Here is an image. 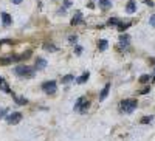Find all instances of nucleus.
I'll list each match as a JSON object with an SVG mask.
<instances>
[{
	"instance_id": "obj_1",
	"label": "nucleus",
	"mask_w": 155,
	"mask_h": 141,
	"mask_svg": "<svg viewBox=\"0 0 155 141\" xmlns=\"http://www.w3.org/2000/svg\"><path fill=\"white\" fill-rule=\"evenodd\" d=\"M137 106H138L137 99H124L121 102V110L126 112V113H132L137 109Z\"/></svg>"
},
{
	"instance_id": "obj_2",
	"label": "nucleus",
	"mask_w": 155,
	"mask_h": 141,
	"mask_svg": "<svg viewBox=\"0 0 155 141\" xmlns=\"http://www.w3.org/2000/svg\"><path fill=\"white\" fill-rule=\"evenodd\" d=\"M16 73L19 76H27V78H31L34 74V71L31 70V67H27V65H20V67H16Z\"/></svg>"
},
{
	"instance_id": "obj_3",
	"label": "nucleus",
	"mask_w": 155,
	"mask_h": 141,
	"mask_svg": "<svg viewBox=\"0 0 155 141\" xmlns=\"http://www.w3.org/2000/svg\"><path fill=\"white\" fill-rule=\"evenodd\" d=\"M20 120H22V113L20 112H14V113H11V115H8V116H6V121L9 124H17Z\"/></svg>"
},
{
	"instance_id": "obj_4",
	"label": "nucleus",
	"mask_w": 155,
	"mask_h": 141,
	"mask_svg": "<svg viewBox=\"0 0 155 141\" xmlns=\"http://www.w3.org/2000/svg\"><path fill=\"white\" fill-rule=\"evenodd\" d=\"M42 88H44V92H47V93H54L56 92V82L54 81L45 82V84H42Z\"/></svg>"
},
{
	"instance_id": "obj_5",
	"label": "nucleus",
	"mask_w": 155,
	"mask_h": 141,
	"mask_svg": "<svg viewBox=\"0 0 155 141\" xmlns=\"http://www.w3.org/2000/svg\"><path fill=\"white\" fill-rule=\"evenodd\" d=\"M135 9H137V3L134 2V0H129V3L126 6V11L129 12V14H132V12H135Z\"/></svg>"
},
{
	"instance_id": "obj_6",
	"label": "nucleus",
	"mask_w": 155,
	"mask_h": 141,
	"mask_svg": "<svg viewBox=\"0 0 155 141\" xmlns=\"http://www.w3.org/2000/svg\"><path fill=\"white\" fill-rule=\"evenodd\" d=\"M109 90H110V84H106L104 88H102V92H101V95H99V99H101V101L106 99V96L109 95Z\"/></svg>"
},
{
	"instance_id": "obj_7",
	"label": "nucleus",
	"mask_w": 155,
	"mask_h": 141,
	"mask_svg": "<svg viewBox=\"0 0 155 141\" xmlns=\"http://www.w3.org/2000/svg\"><path fill=\"white\" fill-rule=\"evenodd\" d=\"M0 88H2L3 92H6V93H11L9 87L6 85V82H5V79H3V78H0Z\"/></svg>"
},
{
	"instance_id": "obj_8",
	"label": "nucleus",
	"mask_w": 155,
	"mask_h": 141,
	"mask_svg": "<svg viewBox=\"0 0 155 141\" xmlns=\"http://www.w3.org/2000/svg\"><path fill=\"white\" fill-rule=\"evenodd\" d=\"M36 67H37V68H45V67H47V61L39 57V59L36 61Z\"/></svg>"
},
{
	"instance_id": "obj_9",
	"label": "nucleus",
	"mask_w": 155,
	"mask_h": 141,
	"mask_svg": "<svg viewBox=\"0 0 155 141\" xmlns=\"http://www.w3.org/2000/svg\"><path fill=\"white\" fill-rule=\"evenodd\" d=\"M88 107H90V102H88V101H84L82 104H81V107H79L81 113H85V112L88 110Z\"/></svg>"
},
{
	"instance_id": "obj_10",
	"label": "nucleus",
	"mask_w": 155,
	"mask_h": 141,
	"mask_svg": "<svg viewBox=\"0 0 155 141\" xmlns=\"http://www.w3.org/2000/svg\"><path fill=\"white\" fill-rule=\"evenodd\" d=\"M98 48H99L101 51H104V50L107 48V41H106V39H101V41L98 42Z\"/></svg>"
},
{
	"instance_id": "obj_11",
	"label": "nucleus",
	"mask_w": 155,
	"mask_h": 141,
	"mask_svg": "<svg viewBox=\"0 0 155 141\" xmlns=\"http://www.w3.org/2000/svg\"><path fill=\"white\" fill-rule=\"evenodd\" d=\"M99 6H101L102 9H107V8L112 6V3L109 2V0H101V2H99Z\"/></svg>"
},
{
	"instance_id": "obj_12",
	"label": "nucleus",
	"mask_w": 155,
	"mask_h": 141,
	"mask_svg": "<svg viewBox=\"0 0 155 141\" xmlns=\"http://www.w3.org/2000/svg\"><path fill=\"white\" fill-rule=\"evenodd\" d=\"M120 42H121L123 45H127V44H129V36H127V34H121V36H120Z\"/></svg>"
},
{
	"instance_id": "obj_13",
	"label": "nucleus",
	"mask_w": 155,
	"mask_h": 141,
	"mask_svg": "<svg viewBox=\"0 0 155 141\" xmlns=\"http://www.w3.org/2000/svg\"><path fill=\"white\" fill-rule=\"evenodd\" d=\"M2 17H3V23H5V25H9V23H11V16H9V14L3 12V14H2Z\"/></svg>"
},
{
	"instance_id": "obj_14",
	"label": "nucleus",
	"mask_w": 155,
	"mask_h": 141,
	"mask_svg": "<svg viewBox=\"0 0 155 141\" xmlns=\"http://www.w3.org/2000/svg\"><path fill=\"white\" fill-rule=\"evenodd\" d=\"M88 76H90L88 73H84V74L81 76V78H79V79H78V82H79V84H84V82H85V81L88 79Z\"/></svg>"
},
{
	"instance_id": "obj_15",
	"label": "nucleus",
	"mask_w": 155,
	"mask_h": 141,
	"mask_svg": "<svg viewBox=\"0 0 155 141\" xmlns=\"http://www.w3.org/2000/svg\"><path fill=\"white\" fill-rule=\"evenodd\" d=\"M79 17H81V12H78V14H76V17H74V19L71 20V25H76V23H79V22H81V19H79Z\"/></svg>"
},
{
	"instance_id": "obj_16",
	"label": "nucleus",
	"mask_w": 155,
	"mask_h": 141,
	"mask_svg": "<svg viewBox=\"0 0 155 141\" xmlns=\"http://www.w3.org/2000/svg\"><path fill=\"white\" fill-rule=\"evenodd\" d=\"M71 79H73V76H71V74H67V76H64V78H62V82L67 84V82H70Z\"/></svg>"
},
{
	"instance_id": "obj_17",
	"label": "nucleus",
	"mask_w": 155,
	"mask_h": 141,
	"mask_svg": "<svg viewBox=\"0 0 155 141\" xmlns=\"http://www.w3.org/2000/svg\"><path fill=\"white\" fill-rule=\"evenodd\" d=\"M149 79H150L149 74H143V76L140 78V82H149Z\"/></svg>"
},
{
	"instance_id": "obj_18",
	"label": "nucleus",
	"mask_w": 155,
	"mask_h": 141,
	"mask_svg": "<svg viewBox=\"0 0 155 141\" xmlns=\"http://www.w3.org/2000/svg\"><path fill=\"white\" fill-rule=\"evenodd\" d=\"M152 121V116H144L143 120H141V124H147V123H150Z\"/></svg>"
},
{
	"instance_id": "obj_19",
	"label": "nucleus",
	"mask_w": 155,
	"mask_h": 141,
	"mask_svg": "<svg viewBox=\"0 0 155 141\" xmlns=\"http://www.w3.org/2000/svg\"><path fill=\"white\" fill-rule=\"evenodd\" d=\"M149 23H150V25H152V27H155V14H153V16H150V17H149Z\"/></svg>"
},
{
	"instance_id": "obj_20",
	"label": "nucleus",
	"mask_w": 155,
	"mask_h": 141,
	"mask_svg": "<svg viewBox=\"0 0 155 141\" xmlns=\"http://www.w3.org/2000/svg\"><path fill=\"white\" fill-rule=\"evenodd\" d=\"M16 101L19 104H27V99H23V98H16Z\"/></svg>"
},
{
	"instance_id": "obj_21",
	"label": "nucleus",
	"mask_w": 155,
	"mask_h": 141,
	"mask_svg": "<svg viewBox=\"0 0 155 141\" xmlns=\"http://www.w3.org/2000/svg\"><path fill=\"white\" fill-rule=\"evenodd\" d=\"M129 27H130V23H126V25H120V30L121 31H124L126 28H129Z\"/></svg>"
},
{
	"instance_id": "obj_22",
	"label": "nucleus",
	"mask_w": 155,
	"mask_h": 141,
	"mask_svg": "<svg viewBox=\"0 0 155 141\" xmlns=\"http://www.w3.org/2000/svg\"><path fill=\"white\" fill-rule=\"evenodd\" d=\"M64 5H65V8H68V6L71 5V2H70V0H65V2H64Z\"/></svg>"
},
{
	"instance_id": "obj_23",
	"label": "nucleus",
	"mask_w": 155,
	"mask_h": 141,
	"mask_svg": "<svg viewBox=\"0 0 155 141\" xmlns=\"http://www.w3.org/2000/svg\"><path fill=\"white\" fill-rule=\"evenodd\" d=\"M5 113H6V109H2V110H0V118H2Z\"/></svg>"
},
{
	"instance_id": "obj_24",
	"label": "nucleus",
	"mask_w": 155,
	"mask_h": 141,
	"mask_svg": "<svg viewBox=\"0 0 155 141\" xmlns=\"http://www.w3.org/2000/svg\"><path fill=\"white\" fill-rule=\"evenodd\" d=\"M149 92H150V88L147 87V88H144V90H143V92H141V93H143V95H146V93H149Z\"/></svg>"
},
{
	"instance_id": "obj_25",
	"label": "nucleus",
	"mask_w": 155,
	"mask_h": 141,
	"mask_svg": "<svg viewBox=\"0 0 155 141\" xmlns=\"http://www.w3.org/2000/svg\"><path fill=\"white\" fill-rule=\"evenodd\" d=\"M12 3H14V5H19V3H22V0H12Z\"/></svg>"
},
{
	"instance_id": "obj_26",
	"label": "nucleus",
	"mask_w": 155,
	"mask_h": 141,
	"mask_svg": "<svg viewBox=\"0 0 155 141\" xmlns=\"http://www.w3.org/2000/svg\"><path fill=\"white\" fill-rule=\"evenodd\" d=\"M110 23H113V25H116V23H118V20H116V19H110Z\"/></svg>"
},
{
	"instance_id": "obj_27",
	"label": "nucleus",
	"mask_w": 155,
	"mask_h": 141,
	"mask_svg": "<svg viewBox=\"0 0 155 141\" xmlns=\"http://www.w3.org/2000/svg\"><path fill=\"white\" fill-rule=\"evenodd\" d=\"M70 41L74 44V42H76V36H71V37H70Z\"/></svg>"
},
{
	"instance_id": "obj_28",
	"label": "nucleus",
	"mask_w": 155,
	"mask_h": 141,
	"mask_svg": "<svg viewBox=\"0 0 155 141\" xmlns=\"http://www.w3.org/2000/svg\"><path fill=\"white\" fill-rule=\"evenodd\" d=\"M146 5H147V6H153V3L150 2V0H147V2H146Z\"/></svg>"
}]
</instances>
